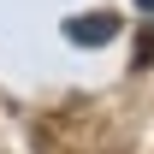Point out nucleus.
<instances>
[{
  "instance_id": "f257e3e1",
  "label": "nucleus",
  "mask_w": 154,
  "mask_h": 154,
  "mask_svg": "<svg viewBox=\"0 0 154 154\" xmlns=\"http://www.w3.org/2000/svg\"><path fill=\"white\" fill-rule=\"evenodd\" d=\"M65 36H71V42H95V48H101V42L119 36V18H71Z\"/></svg>"
},
{
  "instance_id": "f03ea898",
  "label": "nucleus",
  "mask_w": 154,
  "mask_h": 154,
  "mask_svg": "<svg viewBox=\"0 0 154 154\" xmlns=\"http://www.w3.org/2000/svg\"><path fill=\"white\" fill-rule=\"evenodd\" d=\"M136 12H154V0H136Z\"/></svg>"
}]
</instances>
